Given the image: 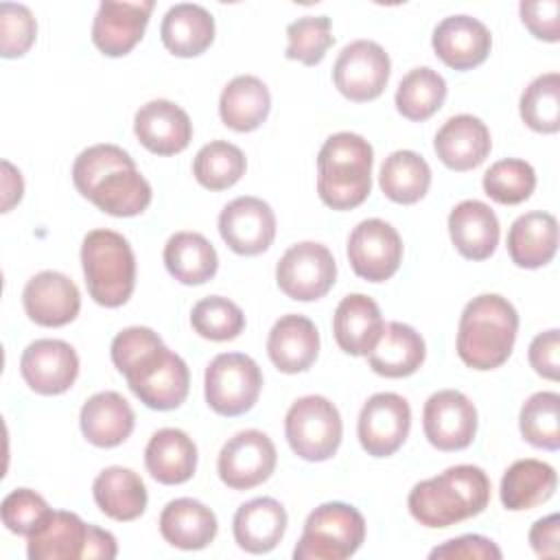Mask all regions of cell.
Instances as JSON below:
<instances>
[{"label": "cell", "instance_id": "1", "mask_svg": "<svg viewBox=\"0 0 560 560\" xmlns=\"http://www.w3.org/2000/svg\"><path fill=\"white\" fill-rule=\"evenodd\" d=\"M114 368L127 378L136 398L155 411L177 409L190 389L186 361L168 350L147 326L120 330L109 348Z\"/></svg>", "mask_w": 560, "mask_h": 560}, {"label": "cell", "instance_id": "2", "mask_svg": "<svg viewBox=\"0 0 560 560\" xmlns=\"http://www.w3.org/2000/svg\"><path fill=\"white\" fill-rule=\"evenodd\" d=\"M72 182L81 197L109 217H136L151 203V184L133 158L118 144H92L72 164Z\"/></svg>", "mask_w": 560, "mask_h": 560}, {"label": "cell", "instance_id": "3", "mask_svg": "<svg viewBox=\"0 0 560 560\" xmlns=\"http://www.w3.org/2000/svg\"><path fill=\"white\" fill-rule=\"evenodd\" d=\"M490 479L483 468L457 464L418 481L407 499L409 514L424 527L440 529L481 514L490 501Z\"/></svg>", "mask_w": 560, "mask_h": 560}, {"label": "cell", "instance_id": "4", "mask_svg": "<svg viewBox=\"0 0 560 560\" xmlns=\"http://www.w3.org/2000/svg\"><path fill=\"white\" fill-rule=\"evenodd\" d=\"M516 332L518 313L512 302L497 293H481L459 315L457 357L472 370H494L510 359Z\"/></svg>", "mask_w": 560, "mask_h": 560}, {"label": "cell", "instance_id": "5", "mask_svg": "<svg viewBox=\"0 0 560 560\" xmlns=\"http://www.w3.org/2000/svg\"><path fill=\"white\" fill-rule=\"evenodd\" d=\"M372 144L352 131L326 138L317 153V195L332 210L361 206L372 190Z\"/></svg>", "mask_w": 560, "mask_h": 560}, {"label": "cell", "instance_id": "6", "mask_svg": "<svg viewBox=\"0 0 560 560\" xmlns=\"http://www.w3.org/2000/svg\"><path fill=\"white\" fill-rule=\"evenodd\" d=\"M81 267L90 298L105 306H122L136 289V256L129 241L114 230H92L81 243Z\"/></svg>", "mask_w": 560, "mask_h": 560}, {"label": "cell", "instance_id": "7", "mask_svg": "<svg viewBox=\"0 0 560 560\" xmlns=\"http://www.w3.org/2000/svg\"><path fill=\"white\" fill-rule=\"evenodd\" d=\"M365 540L363 514L341 501L317 505L304 521L302 536L293 549L295 560H346Z\"/></svg>", "mask_w": 560, "mask_h": 560}, {"label": "cell", "instance_id": "8", "mask_svg": "<svg viewBox=\"0 0 560 560\" xmlns=\"http://www.w3.org/2000/svg\"><path fill=\"white\" fill-rule=\"evenodd\" d=\"M284 435L298 457L326 462L341 444L343 422L339 409L324 396H302L284 416Z\"/></svg>", "mask_w": 560, "mask_h": 560}, {"label": "cell", "instance_id": "9", "mask_svg": "<svg viewBox=\"0 0 560 560\" xmlns=\"http://www.w3.org/2000/svg\"><path fill=\"white\" fill-rule=\"evenodd\" d=\"M262 389V372L258 363L243 352L217 354L203 376V394L208 407L225 418L247 413Z\"/></svg>", "mask_w": 560, "mask_h": 560}, {"label": "cell", "instance_id": "10", "mask_svg": "<svg viewBox=\"0 0 560 560\" xmlns=\"http://www.w3.org/2000/svg\"><path fill=\"white\" fill-rule=\"evenodd\" d=\"M335 280V256L326 245L315 241L291 245L276 265V282L280 291L298 302H315L324 298Z\"/></svg>", "mask_w": 560, "mask_h": 560}, {"label": "cell", "instance_id": "11", "mask_svg": "<svg viewBox=\"0 0 560 560\" xmlns=\"http://www.w3.org/2000/svg\"><path fill=\"white\" fill-rule=\"evenodd\" d=\"M392 72L385 48L372 39H354L346 44L335 59V88L354 103H368L383 94Z\"/></svg>", "mask_w": 560, "mask_h": 560}, {"label": "cell", "instance_id": "12", "mask_svg": "<svg viewBox=\"0 0 560 560\" xmlns=\"http://www.w3.org/2000/svg\"><path fill=\"white\" fill-rule=\"evenodd\" d=\"M346 254L359 278L368 282H385L402 262V238L387 221L363 219L350 232Z\"/></svg>", "mask_w": 560, "mask_h": 560}, {"label": "cell", "instance_id": "13", "mask_svg": "<svg viewBox=\"0 0 560 560\" xmlns=\"http://www.w3.org/2000/svg\"><path fill=\"white\" fill-rule=\"evenodd\" d=\"M276 462L278 453L271 438L258 429H245L223 444L217 472L228 488L252 490L271 477Z\"/></svg>", "mask_w": 560, "mask_h": 560}, {"label": "cell", "instance_id": "14", "mask_svg": "<svg viewBox=\"0 0 560 560\" xmlns=\"http://www.w3.org/2000/svg\"><path fill=\"white\" fill-rule=\"evenodd\" d=\"M411 429L409 402L394 392H378L365 400L357 422L363 451L372 457L394 455Z\"/></svg>", "mask_w": 560, "mask_h": 560}, {"label": "cell", "instance_id": "15", "mask_svg": "<svg viewBox=\"0 0 560 560\" xmlns=\"http://www.w3.org/2000/svg\"><path fill=\"white\" fill-rule=\"evenodd\" d=\"M422 429L429 444L438 451H462L477 435V409L466 394L440 389L424 402Z\"/></svg>", "mask_w": 560, "mask_h": 560}, {"label": "cell", "instance_id": "16", "mask_svg": "<svg viewBox=\"0 0 560 560\" xmlns=\"http://www.w3.org/2000/svg\"><path fill=\"white\" fill-rule=\"evenodd\" d=\"M219 234L238 256H258L276 238V214L258 197H236L219 214Z\"/></svg>", "mask_w": 560, "mask_h": 560}, {"label": "cell", "instance_id": "17", "mask_svg": "<svg viewBox=\"0 0 560 560\" xmlns=\"http://www.w3.org/2000/svg\"><path fill=\"white\" fill-rule=\"evenodd\" d=\"M20 374L35 394L57 396L74 385L79 357L74 348L61 339H35L20 357Z\"/></svg>", "mask_w": 560, "mask_h": 560}, {"label": "cell", "instance_id": "18", "mask_svg": "<svg viewBox=\"0 0 560 560\" xmlns=\"http://www.w3.org/2000/svg\"><path fill=\"white\" fill-rule=\"evenodd\" d=\"M22 304L28 319L37 326L59 328L77 319L81 311V293L66 273L46 269L26 282Z\"/></svg>", "mask_w": 560, "mask_h": 560}, {"label": "cell", "instance_id": "19", "mask_svg": "<svg viewBox=\"0 0 560 560\" xmlns=\"http://www.w3.org/2000/svg\"><path fill=\"white\" fill-rule=\"evenodd\" d=\"M431 46L444 66L466 72L488 59L492 35L477 18L448 15L433 28Z\"/></svg>", "mask_w": 560, "mask_h": 560}, {"label": "cell", "instance_id": "20", "mask_svg": "<svg viewBox=\"0 0 560 560\" xmlns=\"http://www.w3.org/2000/svg\"><path fill=\"white\" fill-rule=\"evenodd\" d=\"M153 0L142 2H112L98 4L92 22V42L105 57H122L142 39L149 24Z\"/></svg>", "mask_w": 560, "mask_h": 560}, {"label": "cell", "instance_id": "21", "mask_svg": "<svg viewBox=\"0 0 560 560\" xmlns=\"http://www.w3.org/2000/svg\"><path fill=\"white\" fill-rule=\"evenodd\" d=\"M133 133L155 155L182 153L192 140L190 116L166 98L144 103L133 116Z\"/></svg>", "mask_w": 560, "mask_h": 560}, {"label": "cell", "instance_id": "22", "mask_svg": "<svg viewBox=\"0 0 560 560\" xmlns=\"http://www.w3.org/2000/svg\"><path fill=\"white\" fill-rule=\"evenodd\" d=\"M433 149L446 168L464 173L483 164L490 155L492 138L481 118L472 114H457L438 129Z\"/></svg>", "mask_w": 560, "mask_h": 560}, {"label": "cell", "instance_id": "23", "mask_svg": "<svg viewBox=\"0 0 560 560\" xmlns=\"http://www.w3.org/2000/svg\"><path fill=\"white\" fill-rule=\"evenodd\" d=\"M267 354L284 374L306 372L319 354L317 326L298 313L282 315L269 330Z\"/></svg>", "mask_w": 560, "mask_h": 560}, {"label": "cell", "instance_id": "24", "mask_svg": "<svg viewBox=\"0 0 560 560\" xmlns=\"http://www.w3.org/2000/svg\"><path fill=\"white\" fill-rule=\"evenodd\" d=\"M448 234L464 258L486 260L499 245L501 228L488 203L479 199H464L448 214Z\"/></svg>", "mask_w": 560, "mask_h": 560}, {"label": "cell", "instance_id": "25", "mask_svg": "<svg viewBox=\"0 0 560 560\" xmlns=\"http://www.w3.org/2000/svg\"><path fill=\"white\" fill-rule=\"evenodd\" d=\"M383 315L378 304L363 295H346L332 315V335L337 346L352 357H368L383 332Z\"/></svg>", "mask_w": 560, "mask_h": 560}, {"label": "cell", "instance_id": "26", "mask_svg": "<svg viewBox=\"0 0 560 560\" xmlns=\"http://www.w3.org/2000/svg\"><path fill=\"white\" fill-rule=\"evenodd\" d=\"M79 427L90 444L98 448H114L131 435L136 413L118 392H98L83 402Z\"/></svg>", "mask_w": 560, "mask_h": 560}, {"label": "cell", "instance_id": "27", "mask_svg": "<svg viewBox=\"0 0 560 560\" xmlns=\"http://www.w3.org/2000/svg\"><path fill=\"white\" fill-rule=\"evenodd\" d=\"M232 532L236 545L247 553H269L287 532V510L271 497H258L243 503L234 518Z\"/></svg>", "mask_w": 560, "mask_h": 560}, {"label": "cell", "instance_id": "28", "mask_svg": "<svg viewBox=\"0 0 560 560\" xmlns=\"http://www.w3.org/2000/svg\"><path fill=\"white\" fill-rule=\"evenodd\" d=\"M90 523L74 512L50 510L37 529L26 536V556L31 560H79L85 553Z\"/></svg>", "mask_w": 560, "mask_h": 560}, {"label": "cell", "instance_id": "29", "mask_svg": "<svg viewBox=\"0 0 560 560\" xmlns=\"http://www.w3.org/2000/svg\"><path fill=\"white\" fill-rule=\"evenodd\" d=\"M427 346L416 328L402 322H387L374 348L368 352L370 368L385 378H405L424 363Z\"/></svg>", "mask_w": 560, "mask_h": 560}, {"label": "cell", "instance_id": "30", "mask_svg": "<svg viewBox=\"0 0 560 560\" xmlns=\"http://www.w3.org/2000/svg\"><path fill=\"white\" fill-rule=\"evenodd\" d=\"M214 512L197 499L182 497L164 505L160 514L162 538L184 551H197L208 547L217 536Z\"/></svg>", "mask_w": 560, "mask_h": 560}, {"label": "cell", "instance_id": "31", "mask_svg": "<svg viewBox=\"0 0 560 560\" xmlns=\"http://www.w3.org/2000/svg\"><path fill=\"white\" fill-rule=\"evenodd\" d=\"M558 249V221L553 214L525 212L510 225L508 254L516 267L538 269L553 260Z\"/></svg>", "mask_w": 560, "mask_h": 560}, {"label": "cell", "instance_id": "32", "mask_svg": "<svg viewBox=\"0 0 560 560\" xmlns=\"http://www.w3.org/2000/svg\"><path fill=\"white\" fill-rule=\"evenodd\" d=\"M144 466L164 486L184 483L197 470V446L182 429H160L144 448Z\"/></svg>", "mask_w": 560, "mask_h": 560}, {"label": "cell", "instance_id": "33", "mask_svg": "<svg viewBox=\"0 0 560 560\" xmlns=\"http://www.w3.org/2000/svg\"><path fill=\"white\" fill-rule=\"evenodd\" d=\"M92 497L98 510L120 523L136 521L147 510V486L138 472L125 466L101 470L92 483Z\"/></svg>", "mask_w": 560, "mask_h": 560}, {"label": "cell", "instance_id": "34", "mask_svg": "<svg viewBox=\"0 0 560 560\" xmlns=\"http://www.w3.org/2000/svg\"><path fill=\"white\" fill-rule=\"evenodd\" d=\"M160 37L171 55L197 57L214 42V18L201 4H173L162 18Z\"/></svg>", "mask_w": 560, "mask_h": 560}, {"label": "cell", "instance_id": "35", "mask_svg": "<svg viewBox=\"0 0 560 560\" xmlns=\"http://www.w3.org/2000/svg\"><path fill=\"white\" fill-rule=\"evenodd\" d=\"M269 109V88L254 74L234 77L219 96L221 122L238 133L258 129L267 120Z\"/></svg>", "mask_w": 560, "mask_h": 560}, {"label": "cell", "instance_id": "36", "mask_svg": "<svg viewBox=\"0 0 560 560\" xmlns=\"http://www.w3.org/2000/svg\"><path fill=\"white\" fill-rule=\"evenodd\" d=\"M558 475L553 466L540 459H516L501 477L499 497L505 510L521 512L532 510L549 501L556 492Z\"/></svg>", "mask_w": 560, "mask_h": 560}, {"label": "cell", "instance_id": "37", "mask_svg": "<svg viewBox=\"0 0 560 560\" xmlns=\"http://www.w3.org/2000/svg\"><path fill=\"white\" fill-rule=\"evenodd\" d=\"M164 267L182 284L195 287L214 278L219 256L199 232H175L164 245Z\"/></svg>", "mask_w": 560, "mask_h": 560}, {"label": "cell", "instance_id": "38", "mask_svg": "<svg viewBox=\"0 0 560 560\" xmlns=\"http://www.w3.org/2000/svg\"><path fill=\"white\" fill-rule=\"evenodd\" d=\"M378 186L389 201L411 206L429 192L431 168L416 151L400 149L385 158L378 173Z\"/></svg>", "mask_w": 560, "mask_h": 560}, {"label": "cell", "instance_id": "39", "mask_svg": "<svg viewBox=\"0 0 560 560\" xmlns=\"http://www.w3.org/2000/svg\"><path fill=\"white\" fill-rule=\"evenodd\" d=\"M446 98V81L440 72L429 66L409 70L396 88V109L400 116L413 122L431 118Z\"/></svg>", "mask_w": 560, "mask_h": 560}, {"label": "cell", "instance_id": "40", "mask_svg": "<svg viewBox=\"0 0 560 560\" xmlns=\"http://www.w3.org/2000/svg\"><path fill=\"white\" fill-rule=\"evenodd\" d=\"M245 153L225 140L203 144L192 160V175L208 190H225L234 186L245 175Z\"/></svg>", "mask_w": 560, "mask_h": 560}, {"label": "cell", "instance_id": "41", "mask_svg": "<svg viewBox=\"0 0 560 560\" xmlns=\"http://www.w3.org/2000/svg\"><path fill=\"white\" fill-rule=\"evenodd\" d=\"M518 429L525 442L536 448L558 451L560 446V396L556 392L532 394L518 413Z\"/></svg>", "mask_w": 560, "mask_h": 560}, {"label": "cell", "instance_id": "42", "mask_svg": "<svg viewBox=\"0 0 560 560\" xmlns=\"http://www.w3.org/2000/svg\"><path fill=\"white\" fill-rule=\"evenodd\" d=\"M518 112L529 129L556 133L560 129V74L545 72L536 77L523 90Z\"/></svg>", "mask_w": 560, "mask_h": 560}, {"label": "cell", "instance_id": "43", "mask_svg": "<svg viewBox=\"0 0 560 560\" xmlns=\"http://www.w3.org/2000/svg\"><path fill=\"white\" fill-rule=\"evenodd\" d=\"M481 186L492 201L501 206H516L532 197L536 188V171L525 160L505 158L483 173Z\"/></svg>", "mask_w": 560, "mask_h": 560}, {"label": "cell", "instance_id": "44", "mask_svg": "<svg viewBox=\"0 0 560 560\" xmlns=\"http://www.w3.org/2000/svg\"><path fill=\"white\" fill-rule=\"evenodd\" d=\"M192 330L210 341H232L245 328V315L238 304L221 295L199 300L190 311Z\"/></svg>", "mask_w": 560, "mask_h": 560}, {"label": "cell", "instance_id": "45", "mask_svg": "<svg viewBox=\"0 0 560 560\" xmlns=\"http://www.w3.org/2000/svg\"><path fill=\"white\" fill-rule=\"evenodd\" d=\"M287 50L284 57L300 61L304 66H317L326 50L332 46L335 37L330 33L328 15H304L287 26Z\"/></svg>", "mask_w": 560, "mask_h": 560}, {"label": "cell", "instance_id": "46", "mask_svg": "<svg viewBox=\"0 0 560 560\" xmlns=\"http://www.w3.org/2000/svg\"><path fill=\"white\" fill-rule=\"evenodd\" d=\"M37 37V22L26 4H0V55L4 59L24 57Z\"/></svg>", "mask_w": 560, "mask_h": 560}, {"label": "cell", "instance_id": "47", "mask_svg": "<svg viewBox=\"0 0 560 560\" xmlns=\"http://www.w3.org/2000/svg\"><path fill=\"white\" fill-rule=\"evenodd\" d=\"M50 508L42 494L28 488L11 490L0 505L2 525L18 536H31L37 525L48 516Z\"/></svg>", "mask_w": 560, "mask_h": 560}, {"label": "cell", "instance_id": "48", "mask_svg": "<svg viewBox=\"0 0 560 560\" xmlns=\"http://www.w3.org/2000/svg\"><path fill=\"white\" fill-rule=\"evenodd\" d=\"M518 13L523 24L536 39L558 42L560 39V2L558 0H538V2H521Z\"/></svg>", "mask_w": 560, "mask_h": 560}, {"label": "cell", "instance_id": "49", "mask_svg": "<svg viewBox=\"0 0 560 560\" xmlns=\"http://www.w3.org/2000/svg\"><path fill=\"white\" fill-rule=\"evenodd\" d=\"M501 549L486 536L479 534H464L457 538L446 540L444 545L431 549L429 558H462V560H501Z\"/></svg>", "mask_w": 560, "mask_h": 560}, {"label": "cell", "instance_id": "50", "mask_svg": "<svg viewBox=\"0 0 560 560\" xmlns=\"http://www.w3.org/2000/svg\"><path fill=\"white\" fill-rule=\"evenodd\" d=\"M527 359L529 365L534 368V372L542 378L549 381H558V372H560V335L558 328L538 332L527 350Z\"/></svg>", "mask_w": 560, "mask_h": 560}, {"label": "cell", "instance_id": "51", "mask_svg": "<svg viewBox=\"0 0 560 560\" xmlns=\"http://www.w3.org/2000/svg\"><path fill=\"white\" fill-rule=\"evenodd\" d=\"M529 545L538 558L560 556V516L549 514L538 518L529 529Z\"/></svg>", "mask_w": 560, "mask_h": 560}, {"label": "cell", "instance_id": "52", "mask_svg": "<svg viewBox=\"0 0 560 560\" xmlns=\"http://www.w3.org/2000/svg\"><path fill=\"white\" fill-rule=\"evenodd\" d=\"M118 553V542L114 538L112 532L107 529H101L96 525H90L88 529V542H85V553L83 558H105V560H112L116 558Z\"/></svg>", "mask_w": 560, "mask_h": 560}, {"label": "cell", "instance_id": "53", "mask_svg": "<svg viewBox=\"0 0 560 560\" xmlns=\"http://www.w3.org/2000/svg\"><path fill=\"white\" fill-rule=\"evenodd\" d=\"M22 192L24 182L20 171L11 162L2 160V212H9L22 199Z\"/></svg>", "mask_w": 560, "mask_h": 560}]
</instances>
